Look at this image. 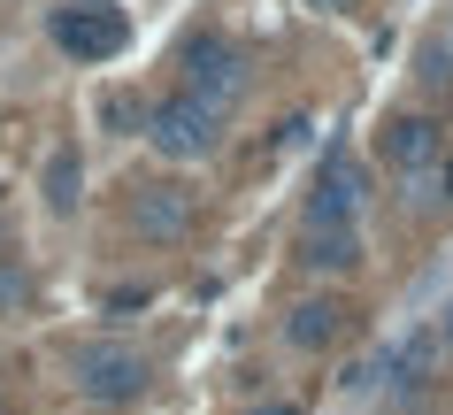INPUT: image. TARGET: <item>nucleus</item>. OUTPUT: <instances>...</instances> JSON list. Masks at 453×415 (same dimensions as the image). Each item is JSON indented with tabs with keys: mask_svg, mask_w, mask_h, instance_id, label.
Listing matches in <instances>:
<instances>
[{
	"mask_svg": "<svg viewBox=\"0 0 453 415\" xmlns=\"http://www.w3.org/2000/svg\"><path fill=\"white\" fill-rule=\"evenodd\" d=\"M70 377H77V392H85V400H108V408H116V400H139L154 369H146V354H139V346L85 339V346L70 354Z\"/></svg>",
	"mask_w": 453,
	"mask_h": 415,
	"instance_id": "1",
	"label": "nucleus"
},
{
	"mask_svg": "<svg viewBox=\"0 0 453 415\" xmlns=\"http://www.w3.org/2000/svg\"><path fill=\"white\" fill-rule=\"evenodd\" d=\"M146 139H154L169 162H208V154L223 147V108L177 93V100H162V108L146 116Z\"/></svg>",
	"mask_w": 453,
	"mask_h": 415,
	"instance_id": "2",
	"label": "nucleus"
},
{
	"mask_svg": "<svg viewBox=\"0 0 453 415\" xmlns=\"http://www.w3.org/2000/svg\"><path fill=\"white\" fill-rule=\"evenodd\" d=\"M177 77H185L192 100H208V108H223V116H231V100H239V85H246L239 47H231L223 31H192L185 47H177Z\"/></svg>",
	"mask_w": 453,
	"mask_h": 415,
	"instance_id": "3",
	"label": "nucleus"
},
{
	"mask_svg": "<svg viewBox=\"0 0 453 415\" xmlns=\"http://www.w3.org/2000/svg\"><path fill=\"white\" fill-rule=\"evenodd\" d=\"M377 154H384V170L400 177L407 193H423V185H438V170H446V131L430 116H392L384 139H377Z\"/></svg>",
	"mask_w": 453,
	"mask_h": 415,
	"instance_id": "4",
	"label": "nucleus"
},
{
	"mask_svg": "<svg viewBox=\"0 0 453 415\" xmlns=\"http://www.w3.org/2000/svg\"><path fill=\"white\" fill-rule=\"evenodd\" d=\"M131 39L116 0H70V8H54V47L70 54V62H116V47Z\"/></svg>",
	"mask_w": 453,
	"mask_h": 415,
	"instance_id": "5",
	"label": "nucleus"
},
{
	"mask_svg": "<svg viewBox=\"0 0 453 415\" xmlns=\"http://www.w3.org/2000/svg\"><path fill=\"white\" fill-rule=\"evenodd\" d=\"M361 223V162L346 147L315 170L308 185V208H300V231H354Z\"/></svg>",
	"mask_w": 453,
	"mask_h": 415,
	"instance_id": "6",
	"label": "nucleus"
},
{
	"mask_svg": "<svg viewBox=\"0 0 453 415\" xmlns=\"http://www.w3.org/2000/svg\"><path fill=\"white\" fill-rule=\"evenodd\" d=\"M346 331H354V308H346V300H300L285 316V339L300 346V354H331Z\"/></svg>",
	"mask_w": 453,
	"mask_h": 415,
	"instance_id": "7",
	"label": "nucleus"
},
{
	"mask_svg": "<svg viewBox=\"0 0 453 415\" xmlns=\"http://www.w3.org/2000/svg\"><path fill=\"white\" fill-rule=\"evenodd\" d=\"M131 223H139L146 239H185L192 231L185 185H139V193H131Z\"/></svg>",
	"mask_w": 453,
	"mask_h": 415,
	"instance_id": "8",
	"label": "nucleus"
},
{
	"mask_svg": "<svg viewBox=\"0 0 453 415\" xmlns=\"http://www.w3.org/2000/svg\"><path fill=\"white\" fill-rule=\"evenodd\" d=\"M361 262H369L361 223L354 231H300V269H315V277H354Z\"/></svg>",
	"mask_w": 453,
	"mask_h": 415,
	"instance_id": "9",
	"label": "nucleus"
},
{
	"mask_svg": "<svg viewBox=\"0 0 453 415\" xmlns=\"http://www.w3.org/2000/svg\"><path fill=\"white\" fill-rule=\"evenodd\" d=\"M77 200H85V162H77V147H54L47 154V208L77 216Z\"/></svg>",
	"mask_w": 453,
	"mask_h": 415,
	"instance_id": "10",
	"label": "nucleus"
},
{
	"mask_svg": "<svg viewBox=\"0 0 453 415\" xmlns=\"http://www.w3.org/2000/svg\"><path fill=\"white\" fill-rule=\"evenodd\" d=\"M100 123H108V131H139V123H146V108H139L131 93H108V100H100Z\"/></svg>",
	"mask_w": 453,
	"mask_h": 415,
	"instance_id": "11",
	"label": "nucleus"
},
{
	"mask_svg": "<svg viewBox=\"0 0 453 415\" xmlns=\"http://www.w3.org/2000/svg\"><path fill=\"white\" fill-rule=\"evenodd\" d=\"M31 300V277L24 269H0V308H24Z\"/></svg>",
	"mask_w": 453,
	"mask_h": 415,
	"instance_id": "12",
	"label": "nucleus"
},
{
	"mask_svg": "<svg viewBox=\"0 0 453 415\" xmlns=\"http://www.w3.org/2000/svg\"><path fill=\"white\" fill-rule=\"evenodd\" d=\"M438 339H446V346H453V300H446V323H438Z\"/></svg>",
	"mask_w": 453,
	"mask_h": 415,
	"instance_id": "13",
	"label": "nucleus"
},
{
	"mask_svg": "<svg viewBox=\"0 0 453 415\" xmlns=\"http://www.w3.org/2000/svg\"><path fill=\"white\" fill-rule=\"evenodd\" d=\"M438 193H446V200H453V162H446V170H438Z\"/></svg>",
	"mask_w": 453,
	"mask_h": 415,
	"instance_id": "14",
	"label": "nucleus"
},
{
	"mask_svg": "<svg viewBox=\"0 0 453 415\" xmlns=\"http://www.w3.org/2000/svg\"><path fill=\"white\" fill-rule=\"evenodd\" d=\"M254 415H300V408H254Z\"/></svg>",
	"mask_w": 453,
	"mask_h": 415,
	"instance_id": "15",
	"label": "nucleus"
},
{
	"mask_svg": "<svg viewBox=\"0 0 453 415\" xmlns=\"http://www.w3.org/2000/svg\"><path fill=\"white\" fill-rule=\"evenodd\" d=\"M315 8H354V0H315Z\"/></svg>",
	"mask_w": 453,
	"mask_h": 415,
	"instance_id": "16",
	"label": "nucleus"
}]
</instances>
